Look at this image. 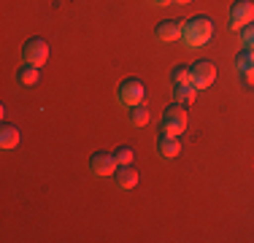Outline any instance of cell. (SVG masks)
Returning <instances> with one entry per match:
<instances>
[{"label": "cell", "mask_w": 254, "mask_h": 243, "mask_svg": "<svg viewBox=\"0 0 254 243\" xmlns=\"http://www.w3.org/2000/svg\"><path fill=\"white\" fill-rule=\"evenodd\" d=\"M214 35V22L208 16H192V19H184V33H181V41L190 49H200L211 41Z\"/></svg>", "instance_id": "cell-1"}, {"label": "cell", "mask_w": 254, "mask_h": 243, "mask_svg": "<svg viewBox=\"0 0 254 243\" xmlns=\"http://www.w3.org/2000/svg\"><path fill=\"white\" fill-rule=\"evenodd\" d=\"M187 122H190L187 108L179 106V103H171L160 117V130H162V135H181L187 130Z\"/></svg>", "instance_id": "cell-2"}, {"label": "cell", "mask_w": 254, "mask_h": 243, "mask_svg": "<svg viewBox=\"0 0 254 243\" xmlns=\"http://www.w3.org/2000/svg\"><path fill=\"white\" fill-rule=\"evenodd\" d=\"M143 97H146V87H143L141 78H125L122 84H119V103L127 108L132 106H141Z\"/></svg>", "instance_id": "cell-3"}, {"label": "cell", "mask_w": 254, "mask_h": 243, "mask_svg": "<svg viewBox=\"0 0 254 243\" xmlns=\"http://www.w3.org/2000/svg\"><path fill=\"white\" fill-rule=\"evenodd\" d=\"M230 30H244L246 24L254 22V3L252 0H235L233 5H230Z\"/></svg>", "instance_id": "cell-4"}, {"label": "cell", "mask_w": 254, "mask_h": 243, "mask_svg": "<svg viewBox=\"0 0 254 243\" xmlns=\"http://www.w3.org/2000/svg\"><path fill=\"white\" fill-rule=\"evenodd\" d=\"M22 60H25L27 65H35V68L46 65V60H49V44H46L44 38H30L27 44L22 46Z\"/></svg>", "instance_id": "cell-5"}, {"label": "cell", "mask_w": 254, "mask_h": 243, "mask_svg": "<svg viewBox=\"0 0 254 243\" xmlns=\"http://www.w3.org/2000/svg\"><path fill=\"white\" fill-rule=\"evenodd\" d=\"M190 73H192V84H195L197 89H208L211 84L216 81V65L211 62V60H197L190 68Z\"/></svg>", "instance_id": "cell-6"}, {"label": "cell", "mask_w": 254, "mask_h": 243, "mask_svg": "<svg viewBox=\"0 0 254 243\" xmlns=\"http://www.w3.org/2000/svg\"><path fill=\"white\" fill-rule=\"evenodd\" d=\"M181 33H184V19H165L157 24L154 30V38L160 44H171V41H179Z\"/></svg>", "instance_id": "cell-7"}, {"label": "cell", "mask_w": 254, "mask_h": 243, "mask_svg": "<svg viewBox=\"0 0 254 243\" xmlns=\"http://www.w3.org/2000/svg\"><path fill=\"white\" fill-rule=\"evenodd\" d=\"M89 168H92L95 176H114L119 168V162H117V157L108 154V151H95L92 160H89Z\"/></svg>", "instance_id": "cell-8"}, {"label": "cell", "mask_w": 254, "mask_h": 243, "mask_svg": "<svg viewBox=\"0 0 254 243\" xmlns=\"http://www.w3.org/2000/svg\"><path fill=\"white\" fill-rule=\"evenodd\" d=\"M157 154H160L162 160H176L181 154L179 135H160V141H157Z\"/></svg>", "instance_id": "cell-9"}, {"label": "cell", "mask_w": 254, "mask_h": 243, "mask_svg": "<svg viewBox=\"0 0 254 243\" xmlns=\"http://www.w3.org/2000/svg\"><path fill=\"white\" fill-rule=\"evenodd\" d=\"M114 179H117L119 189H132V186L138 184V170L132 168V162L130 165H119L117 173H114Z\"/></svg>", "instance_id": "cell-10"}, {"label": "cell", "mask_w": 254, "mask_h": 243, "mask_svg": "<svg viewBox=\"0 0 254 243\" xmlns=\"http://www.w3.org/2000/svg\"><path fill=\"white\" fill-rule=\"evenodd\" d=\"M197 97V87L195 84H181V87H173V103L179 106H192Z\"/></svg>", "instance_id": "cell-11"}, {"label": "cell", "mask_w": 254, "mask_h": 243, "mask_svg": "<svg viewBox=\"0 0 254 243\" xmlns=\"http://www.w3.org/2000/svg\"><path fill=\"white\" fill-rule=\"evenodd\" d=\"M19 130H16V124H8L5 122L3 127H0V149H16V143H19Z\"/></svg>", "instance_id": "cell-12"}, {"label": "cell", "mask_w": 254, "mask_h": 243, "mask_svg": "<svg viewBox=\"0 0 254 243\" xmlns=\"http://www.w3.org/2000/svg\"><path fill=\"white\" fill-rule=\"evenodd\" d=\"M16 81L22 84V87H35V84L41 81V68H35V65H22L19 70H16Z\"/></svg>", "instance_id": "cell-13"}, {"label": "cell", "mask_w": 254, "mask_h": 243, "mask_svg": "<svg viewBox=\"0 0 254 243\" xmlns=\"http://www.w3.org/2000/svg\"><path fill=\"white\" fill-rule=\"evenodd\" d=\"M127 119H130L132 127H143L149 122V108L143 106V103H141V106H132L130 108V117H127Z\"/></svg>", "instance_id": "cell-14"}, {"label": "cell", "mask_w": 254, "mask_h": 243, "mask_svg": "<svg viewBox=\"0 0 254 243\" xmlns=\"http://www.w3.org/2000/svg\"><path fill=\"white\" fill-rule=\"evenodd\" d=\"M171 81H173V87H181V84H192V73H190V68H184V65L173 68V70H171Z\"/></svg>", "instance_id": "cell-15"}, {"label": "cell", "mask_w": 254, "mask_h": 243, "mask_svg": "<svg viewBox=\"0 0 254 243\" xmlns=\"http://www.w3.org/2000/svg\"><path fill=\"white\" fill-rule=\"evenodd\" d=\"M241 33V44H244V49H254V22L246 24L244 30H238Z\"/></svg>", "instance_id": "cell-16"}, {"label": "cell", "mask_w": 254, "mask_h": 243, "mask_svg": "<svg viewBox=\"0 0 254 243\" xmlns=\"http://www.w3.org/2000/svg\"><path fill=\"white\" fill-rule=\"evenodd\" d=\"M114 157H117L119 165H130V162H132V149H130V146H119V149L114 151Z\"/></svg>", "instance_id": "cell-17"}, {"label": "cell", "mask_w": 254, "mask_h": 243, "mask_svg": "<svg viewBox=\"0 0 254 243\" xmlns=\"http://www.w3.org/2000/svg\"><path fill=\"white\" fill-rule=\"evenodd\" d=\"M241 76H244V81L249 84V87H254V68H249L246 73H241Z\"/></svg>", "instance_id": "cell-18"}, {"label": "cell", "mask_w": 254, "mask_h": 243, "mask_svg": "<svg viewBox=\"0 0 254 243\" xmlns=\"http://www.w3.org/2000/svg\"><path fill=\"white\" fill-rule=\"evenodd\" d=\"M152 3H157V5H165V3H173V0H152Z\"/></svg>", "instance_id": "cell-19"}, {"label": "cell", "mask_w": 254, "mask_h": 243, "mask_svg": "<svg viewBox=\"0 0 254 243\" xmlns=\"http://www.w3.org/2000/svg\"><path fill=\"white\" fill-rule=\"evenodd\" d=\"M173 3H179V5H184V3H192V0H173Z\"/></svg>", "instance_id": "cell-20"}]
</instances>
